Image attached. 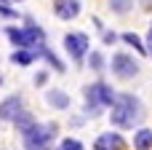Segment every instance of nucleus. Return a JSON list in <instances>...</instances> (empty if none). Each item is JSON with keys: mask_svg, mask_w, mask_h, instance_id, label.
Returning a JSON list of instances; mask_svg holds the SVG:
<instances>
[{"mask_svg": "<svg viewBox=\"0 0 152 150\" xmlns=\"http://www.w3.org/2000/svg\"><path fill=\"white\" fill-rule=\"evenodd\" d=\"M48 102H51L53 107H59V110H61V107H67V105H69V97H67L64 91H56V89H53V91H48Z\"/></svg>", "mask_w": 152, "mask_h": 150, "instance_id": "9b49d317", "label": "nucleus"}, {"mask_svg": "<svg viewBox=\"0 0 152 150\" xmlns=\"http://www.w3.org/2000/svg\"><path fill=\"white\" fill-rule=\"evenodd\" d=\"M0 83H3V78H0Z\"/></svg>", "mask_w": 152, "mask_h": 150, "instance_id": "aec40b11", "label": "nucleus"}, {"mask_svg": "<svg viewBox=\"0 0 152 150\" xmlns=\"http://www.w3.org/2000/svg\"><path fill=\"white\" fill-rule=\"evenodd\" d=\"M123 40H126V43H131V46H134L139 54H144V46H142V40H139L134 32H126V35H123Z\"/></svg>", "mask_w": 152, "mask_h": 150, "instance_id": "ddd939ff", "label": "nucleus"}, {"mask_svg": "<svg viewBox=\"0 0 152 150\" xmlns=\"http://www.w3.org/2000/svg\"><path fill=\"white\" fill-rule=\"evenodd\" d=\"M94 150H123V137H120V134L107 132V134H102V137L96 140Z\"/></svg>", "mask_w": 152, "mask_h": 150, "instance_id": "6e6552de", "label": "nucleus"}, {"mask_svg": "<svg viewBox=\"0 0 152 150\" xmlns=\"http://www.w3.org/2000/svg\"><path fill=\"white\" fill-rule=\"evenodd\" d=\"M86 99H88V113H99V107L112 105L118 97L112 94L110 86H104V83H94V86L86 89Z\"/></svg>", "mask_w": 152, "mask_h": 150, "instance_id": "7ed1b4c3", "label": "nucleus"}, {"mask_svg": "<svg viewBox=\"0 0 152 150\" xmlns=\"http://www.w3.org/2000/svg\"><path fill=\"white\" fill-rule=\"evenodd\" d=\"M134 148L136 150H150L152 148V132L150 129H142V132L134 137Z\"/></svg>", "mask_w": 152, "mask_h": 150, "instance_id": "1a4fd4ad", "label": "nucleus"}, {"mask_svg": "<svg viewBox=\"0 0 152 150\" xmlns=\"http://www.w3.org/2000/svg\"><path fill=\"white\" fill-rule=\"evenodd\" d=\"M43 56H45V59H48V62H51V64H53V67H56L59 72L64 70V64H61V62H59V59H56V56H53V54H51L48 48H43Z\"/></svg>", "mask_w": 152, "mask_h": 150, "instance_id": "2eb2a0df", "label": "nucleus"}, {"mask_svg": "<svg viewBox=\"0 0 152 150\" xmlns=\"http://www.w3.org/2000/svg\"><path fill=\"white\" fill-rule=\"evenodd\" d=\"M11 59H13L16 64H32V62H35V54H32V51H16Z\"/></svg>", "mask_w": 152, "mask_h": 150, "instance_id": "f8f14e48", "label": "nucleus"}, {"mask_svg": "<svg viewBox=\"0 0 152 150\" xmlns=\"http://www.w3.org/2000/svg\"><path fill=\"white\" fill-rule=\"evenodd\" d=\"M53 134H56L53 123H48V126L35 123L29 132H24V150H48V142L53 140Z\"/></svg>", "mask_w": 152, "mask_h": 150, "instance_id": "f03ea898", "label": "nucleus"}, {"mask_svg": "<svg viewBox=\"0 0 152 150\" xmlns=\"http://www.w3.org/2000/svg\"><path fill=\"white\" fill-rule=\"evenodd\" d=\"M5 35L16 43V46H29V38H27V30H16V27H8Z\"/></svg>", "mask_w": 152, "mask_h": 150, "instance_id": "9d476101", "label": "nucleus"}, {"mask_svg": "<svg viewBox=\"0 0 152 150\" xmlns=\"http://www.w3.org/2000/svg\"><path fill=\"white\" fill-rule=\"evenodd\" d=\"M56 150H83V145H80L77 140H64V142H61Z\"/></svg>", "mask_w": 152, "mask_h": 150, "instance_id": "4468645a", "label": "nucleus"}, {"mask_svg": "<svg viewBox=\"0 0 152 150\" xmlns=\"http://www.w3.org/2000/svg\"><path fill=\"white\" fill-rule=\"evenodd\" d=\"M142 3H144V5H147V8H152V0H142Z\"/></svg>", "mask_w": 152, "mask_h": 150, "instance_id": "6ab92c4d", "label": "nucleus"}, {"mask_svg": "<svg viewBox=\"0 0 152 150\" xmlns=\"http://www.w3.org/2000/svg\"><path fill=\"white\" fill-rule=\"evenodd\" d=\"M19 115H21V99H19V97H8V99L0 105V118L16 121Z\"/></svg>", "mask_w": 152, "mask_h": 150, "instance_id": "0eeeda50", "label": "nucleus"}, {"mask_svg": "<svg viewBox=\"0 0 152 150\" xmlns=\"http://www.w3.org/2000/svg\"><path fill=\"white\" fill-rule=\"evenodd\" d=\"M53 11L59 19H75L80 13V3L77 0H53Z\"/></svg>", "mask_w": 152, "mask_h": 150, "instance_id": "423d86ee", "label": "nucleus"}, {"mask_svg": "<svg viewBox=\"0 0 152 150\" xmlns=\"http://www.w3.org/2000/svg\"><path fill=\"white\" fill-rule=\"evenodd\" d=\"M136 118H139V99L131 94H120L112 105V123L128 129V126H134Z\"/></svg>", "mask_w": 152, "mask_h": 150, "instance_id": "f257e3e1", "label": "nucleus"}, {"mask_svg": "<svg viewBox=\"0 0 152 150\" xmlns=\"http://www.w3.org/2000/svg\"><path fill=\"white\" fill-rule=\"evenodd\" d=\"M102 64H104L102 62V54H91V67L94 70H102Z\"/></svg>", "mask_w": 152, "mask_h": 150, "instance_id": "dca6fc26", "label": "nucleus"}, {"mask_svg": "<svg viewBox=\"0 0 152 150\" xmlns=\"http://www.w3.org/2000/svg\"><path fill=\"white\" fill-rule=\"evenodd\" d=\"M150 54H152V27H150Z\"/></svg>", "mask_w": 152, "mask_h": 150, "instance_id": "a211bd4d", "label": "nucleus"}, {"mask_svg": "<svg viewBox=\"0 0 152 150\" xmlns=\"http://www.w3.org/2000/svg\"><path fill=\"white\" fill-rule=\"evenodd\" d=\"M112 72L118 78H134L139 72V64L128 54H118V56H112Z\"/></svg>", "mask_w": 152, "mask_h": 150, "instance_id": "20e7f679", "label": "nucleus"}, {"mask_svg": "<svg viewBox=\"0 0 152 150\" xmlns=\"http://www.w3.org/2000/svg\"><path fill=\"white\" fill-rule=\"evenodd\" d=\"M0 13H3V16H16V13L11 11V8H3V5H0Z\"/></svg>", "mask_w": 152, "mask_h": 150, "instance_id": "f3484780", "label": "nucleus"}, {"mask_svg": "<svg viewBox=\"0 0 152 150\" xmlns=\"http://www.w3.org/2000/svg\"><path fill=\"white\" fill-rule=\"evenodd\" d=\"M64 48L69 51L72 59H83L86 51H88V38H86L83 32H72V35L64 38Z\"/></svg>", "mask_w": 152, "mask_h": 150, "instance_id": "39448f33", "label": "nucleus"}]
</instances>
